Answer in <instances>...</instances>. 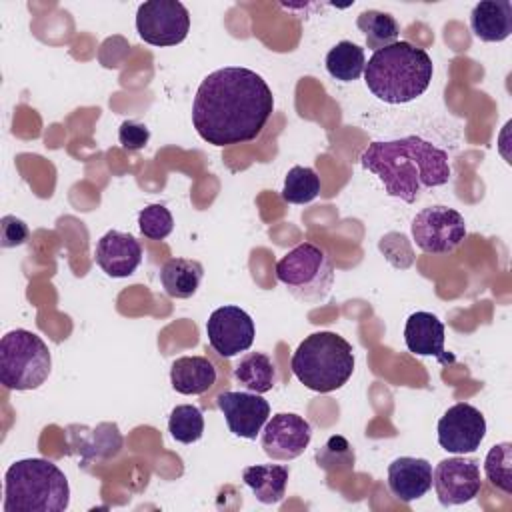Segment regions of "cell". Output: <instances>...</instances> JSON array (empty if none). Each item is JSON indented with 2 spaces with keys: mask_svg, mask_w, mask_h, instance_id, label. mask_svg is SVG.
<instances>
[{
  "mask_svg": "<svg viewBox=\"0 0 512 512\" xmlns=\"http://www.w3.org/2000/svg\"><path fill=\"white\" fill-rule=\"evenodd\" d=\"M138 228L150 240H164L174 228V218L164 204H150L138 212Z\"/></svg>",
  "mask_w": 512,
  "mask_h": 512,
  "instance_id": "cell-29",
  "label": "cell"
},
{
  "mask_svg": "<svg viewBox=\"0 0 512 512\" xmlns=\"http://www.w3.org/2000/svg\"><path fill=\"white\" fill-rule=\"evenodd\" d=\"M364 66H366L364 48H360L350 40L338 42L326 54V70L332 78L340 82H352L360 78V74L364 72Z\"/></svg>",
  "mask_w": 512,
  "mask_h": 512,
  "instance_id": "cell-23",
  "label": "cell"
},
{
  "mask_svg": "<svg viewBox=\"0 0 512 512\" xmlns=\"http://www.w3.org/2000/svg\"><path fill=\"white\" fill-rule=\"evenodd\" d=\"M234 378L250 392H270L278 382V370L272 358L264 352H248L234 366Z\"/></svg>",
  "mask_w": 512,
  "mask_h": 512,
  "instance_id": "cell-22",
  "label": "cell"
},
{
  "mask_svg": "<svg viewBox=\"0 0 512 512\" xmlns=\"http://www.w3.org/2000/svg\"><path fill=\"white\" fill-rule=\"evenodd\" d=\"M412 238L426 254H448L466 238L464 216L442 204L422 208L412 220Z\"/></svg>",
  "mask_w": 512,
  "mask_h": 512,
  "instance_id": "cell-8",
  "label": "cell"
},
{
  "mask_svg": "<svg viewBox=\"0 0 512 512\" xmlns=\"http://www.w3.org/2000/svg\"><path fill=\"white\" fill-rule=\"evenodd\" d=\"M320 194V178L308 166H294L284 178L282 198L288 204H308Z\"/></svg>",
  "mask_w": 512,
  "mask_h": 512,
  "instance_id": "cell-25",
  "label": "cell"
},
{
  "mask_svg": "<svg viewBox=\"0 0 512 512\" xmlns=\"http://www.w3.org/2000/svg\"><path fill=\"white\" fill-rule=\"evenodd\" d=\"M70 504L64 472L50 460L24 458L4 476V512H62Z\"/></svg>",
  "mask_w": 512,
  "mask_h": 512,
  "instance_id": "cell-4",
  "label": "cell"
},
{
  "mask_svg": "<svg viewBox=\"0 0 512 512\" xmlns=\"http://www.w3.org/2000/svg\"><path fill=\"white\" fill-rule=\"evenodd\" d=\"M274 112L266 80L250 68L226 66L210 72L192 102V124L212 146L244 144L260 136Z\"/></svg>",
  "mask_w": 512,
  "mask_h": 512,
  "instance_id": "cell-1",
  "label": "cell"
},
{
  "mask_svg": "<svg viewBox=\"0 0 512 512\" xmlns=\"http://www.w3.org/2000/svg\"><path fill=\"white\" fill-rule=\"evenodd\" d=\"M234 436L254 440L270 416V404L256 392L226 390L216 400Z\"/></svg>",
  "mask_w": 512,
  "mask_h": 512,
  "instance_id": "cell-14",
  "label": "cell"
},
{
  "mask_svg": "<svg viewBox=\"0 0 512 512\" xmlns=\"http://www.w3.org/2000/svg\"><path fill=\"white\" fill-rule=\"evenodd\" d=\"M356 26L360 28V32H364L366 36V44L368 48H372L374 52L380 48H386L394 42H398V34H400V24L398 20L382 10H364L358 18H356Z\"/></svg>",
  "mask_w": 512,
  "mask_h": 512,
  "instance_id": "cell-24",
  "label": "cell"
},
{
  "mask_svg": "<svg viewBox=\"0 0 512 512\" xmlns=\"http://www.w3.org/2000/svg\"><path fill=\"white\" fill-rule=\"evenodd\" d=\"M168 432L176 442L192 444L198 442L204 434V416L198 406L180 404L170 412Z\"/></svg>",
  "mask_w": 512,
  "mask_h": 512,
  "instance_id": "cell-26",
  "label": "cell"
},
{
  "mask_svg": "<svg viewBox=\"0 0 512 512\" xmlns=\"http://www.w3.org/2000/svg\"><path fill=\"white\" fill-rule=\"evenodd\" d=\"M486 436L482 412L466 402L450 406L438 420V444L452 454H470L480 448Z\"/></svg>",
  "mask_w": 512,
  "mask_h": 512,
  "instance_id": "cell-11",
  "label": "cell"
},
{
  "mask_svg": "<svg viewBox=\"0 0 512 512\" xmlns=\"http://www.w3.org/2000/svg\"><path fill=\"white\" fill-rule=\"evenodd\" d=\"M96 264L112 278H126L136 272L142 262L140 242L120 230H108L96 244Z\"/></svg>",
  "mask_w": 512,
  "mask_h": 512,
  "instance_id": "cell-15",
  "label": "cell"
},
{
  "mask_svg": "<svg viewBox=\"0 0 512 512\" xmlns=\"http://www.w3.org/2000/svg\"><path fill=\"white\" fill-rule=\"evenodd\" d=\"M484 474L488 482L502 490L504 494H512V444L500 442L492 446L484 460Z\"/></svg>",
  "mask_w": 512,
  "mask_h": 512,
  "instance_id": "cell-27",
  "label": "cell"
},
{
  "mask_svg": "<svg viewBox=\"0 0 512 512\" xmlns=\"http://www.w3.org/2000/svg\"><path fill=\"white\" fill-rule=\"evenodd\" d=\"M290 470L284 464H254L242 470L244 484L262 504H276L286 494Z\"/></svg>",
  "mask_w": 512,
  "mask_h": 512,
  "instance_id": "cell-20",
  "label": "cell"
},
{
  "mask_svg": "<svg viewBox=\"0 0 512 512\" xmlns=\"http://www.w3.org/2000/svg\"><path fill=\"white\" fill-rule=\"evenodd\" d=\"M360 164L378 176L388 196L408 204L416 202L424 190L444 186L452 174L446 150L414 134L370 142L360 154Z\"/></svg>",
  "mask_w": 512,
  "mask_h": 512,
  "instance_id": "cell-2",
  "label": "cell"
},
{
  "mask_svg": "<svg viewBox=\"0 0 512 512\" xmlns=\"http://www.w3.org/2000/svg\"><path fill=\"white\" fill-rule=\"evenodd\" d=\"M432 486L442 506H458L474 500L482 488L478 460L466 458L464 454L440 460L432 472Z\"/></svg>",
  "mask_w": 512,
  "mask_h": 512,
  "instance_id": "cell-10",
  "label": "cell"
},
{
  "mask_svg": "<svg viewBox=\"0 0 512 512\" xmlns=\"http://www.w3.org/2000/svg\"><path fill=\"white\" fill-rule=\"evenodd\" d=\"M312 440V426L294 412H280L272 416L260 436L262 450L272 460L298 458Z\"/></svg>",
  "mask_w": 512,
  "mask_h": 512,
  "instance_id": "cell-13",
  "label": "cell"
},
{
  "mask_svg": "<svg viewBox=\"0 0 512 512\" xmlns=\"http://www.w3.org/2000/svg\"><path fill=\"white\" fill-rule=\"evenodd\" d=\"M388 488L406 504L422 498L432 488V464L424 458H396L388 466Z\"/></svg>",
  "mask_w": 512,
  "mask_h": 512,
  "instance_id": "cell-16",
  "label": "cell"
},
{
  "mask_svg": "<svg viewBox=\"0 0 512 512\" xmlns=\"http://www.w3.org/2000/svg\"><path fill=\"white\" fill-rule=\"evenodd\" d=\"M406 348L416 356H436L440 362H448L444 354V324L432 312H414L404 326Z\"/></svg>",
  "mask_w": 512,
  "mask_h": 512,
  "instance_id": "cell-17",
  "label": "cell"
},
{
  "mask_svg": "<svg viewBox=\"0 0 512 512\" xmlns=\"http://www.w3.org/2000/svg\"><path fill=\"white\" fill-rule=\"evenodd\" d=\"M206 334L214 352L232 358L252 346L256 330L248 312L238 306H220L210 314Z\"/></svg>",
  "mask_w": 512,
  "mask_h": 512,
  "instance_id": "cell-12",
  "label": "cell"
},
{
  "mask_svg": "<svg viewBox=\"0 0 512 512\" xmlns=\"http://www.w3.org/2000/svg\"><path fill=\"white\" fill-rule=\"evenodd\" d=\"M276 278L296 300L320 304L332 290L334 264L320 246L302 242L276 262Z\"/></svg>",
  "mask_w": 512,
  "mask_h": 512,
  "instance_id": "cell-7",
  "label": "cell"
},
{
  "mask_svg": "<svg viewBox=\"0 0 512 512\" xmlns=\"http://www.w3.org/2000/svg\"><path fill=\"white\" fill-rule=\"evenodd\" d=\"M28 240V226L24 220L6 214L0 220V244L2 248H16Z\"/></svg>",
  "mask_w": 512,
  "mask_h": 512,
  "instance_id": "cell-31",
  "label": "cell"
},
{
  "mask_svg": "<svg viewBox=\"0 0 512 512\" xmlns=\"http://www.w3.org/2000/svg\"><path fill=\"white\" fill-rule=\"evenodd\" d=\"M172 388L186 396L208 392L216 382V368L206 356H182L170 366Z\"/></svg>",
  "mask_w": 512,
  "mask_h": 512,
  "instance_id": "cell-19",
  "label": "cell"
},
{
  "mask_svg": "<svg viewBox=\"0 0 512 512\" xmlns=\"http://www.w3.org/2000/svg\"><path fill=\"white\" fill-rule=\"evenodd\" d=\"M470 28L482 42H502L512 34V4L508 0H484L470 12Z\"/></svg>",
  "mask_w": 512,
  "mask_h": 512,
  "instance_id": "cell-18",
  "label": "cell"
},
{
  "mask_svg": "<svg viewBox=\"0 0 512 512\" xmlns=\"http://www.w3.org/2000/svg\"><path fill=\"white\" fill-rule=\"evenodd\" d=\"M204 276V268L198 260L170 258L160 268V282L170 298H190L196 294Z\"/></svg>",
  "mask_w": 512,
  "mask_h": 512,
  "instance_id": "cell-21",
  "label": "cell"
},
{
  "mask_svg": "<svg viewBox=\"0 0 512 512\" xmlns=\"http://www.w3.org/2000/svg\"><path fill=\"white\" fill-rule=\"evenodd\" d=\"M190 30V14L178 0H148L138 6L136 32L152 46H176Z\"/></svg>",
  "mask_w": 512,
  "mask_h": 512,
  "instance_id": "cell-9",
  "label": "cell"
},
{
  "mask_svg": "<svg viewBox=\"0 0 512 512\" xmlns=\"http://www.w3.org/2000/svg\"><path fill=\"white\" fill-rule=\"evenodd\" d=\"M290 368L306 388L326 394L342 388L350 380L354 372V350L336 332H314L298 344Z\"/></svg>",
  "mask_w": 512,
  "mask_h": 512,
  "instance_id": "cell-5",
  "label": "cell"
},
{
  "mask_svg": "<svg viewBox=\"0 0 512 512\" xmlns=\"http://www.w3.org/2000/svg\"><path fill=\"white\" fill-rule=\"evenodd\" d=\"M118 140L122 144L124 150H130V152H136V150H142L148 140H150V130L146 124L142 122H136V120H126L120 124V130H118Z\"/></svg>",
  "mask_w": 512,
  "mask_h": 512,
  "instance_id": "cell-30",
  "label": "cell"
},
{
  "mask_svg": "<svg viewBox=\"0 0 512 512\" xmlns=\"http://www.w3.org/2000/svg\"><path fill=\"white\" fill-rule=\"evenodd\" d=\"M354 462V448L340 434L330 436L316 452V464L326 472H350L354 470Z\"/></svg>",
  "mask_w": 512,
  "mask_h": 512,
  "instance_id": "cell-28",
  "label": "cell"
},
{
  "mask_svg": "<svg viewBox=\"0 0 512 512\" xmlns=\"http://www.w3.org/2000/svg\"><path fill=\"white\" fill-rule=\"evenodd\" d=\"M432 74L434 64L428 52L406 40L376 50L364 66L368 90L388 104H406L422 96Z\"/></svg>",
  "mask_w": 512,
  "mask_h": 512,
  "instance_id": "cell-3",
  "label": "cell"
},
{
  "mask_svg": "<svg viewBox=\"0 0 512 512\" xmlns=\"http://www.w3.org/2000/svg\"><path fill=\"white\" fill-rule=\"evenodd\" d=\"M52 356L46 342L24 328L10 330L0 340V382L8 390H34L46 382Z\"/></svg>",
  "mask_w": 512,
  "mask_h": 512,
  "instance_id": "cell-6",
  "label": "cell"
}]
</instances>
